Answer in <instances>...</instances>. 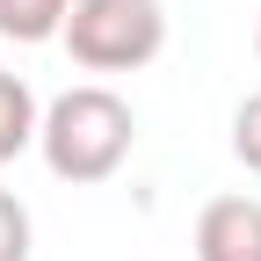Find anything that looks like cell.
Returning <instances> with one entry per match:
<instances>
[{"mask_svg": "<svg viewBox=\"0 0 261 261\" xmlns=\"http://www.w3.org/2000/svg\"><path fill=\"white\" fill-rule=\"evenodd\" d=\"M130 145H138V116H130V102H123L116 87H102V80L65 87L58 102L44 109V123H37L44 167L58 181H73V189L109 181L123 160H130Z\"/></svg>", "mask_w": 261, "mask_h": 261, "instance_id": "obj_1", "label": "cell"}, {"mask_svg": "<svg viewBox=\"0 0 261 261\" xmlns=\"http://www.w3.org/2000/svg\"><path fill=\"white\" fill-rule=\"evenodd\" d=\"M58 44L80 73H138L167 51V8L160 0H73Z\"/></svg>", "mask_w": 261, "mask_h": 261, "instance_id": "obj_2", "label": "cell"}, {"mask_svg": "<svg viewBox=\"0 0 261 261\" xmlns=\"http://www.w3.org/2000/svg\"><path fill=\"white\" fill-rule=\"evenodd\" d=\"M196 261H261V196H211L196 211Z\"/></svg>", "mask_w": 261, "mask_h": 261, "instance_id": "obj_3", "label": "cell"}, {"mask_svg": "<svg viewBox=\"0 0 261 261\" xmlns=\"http://www.w3.org/2000/svg\"><path fill=\"white\" fill-rule=\"evenodd\" d=\"M37 123H44V109H37V94H29V80L0 73V167L37 145Z\"/></svg>", "mask_w": 261, "mask_h": 261, "instance_id": "obj_4", "label": "cell"}, {"mask_svg": "<svg viewBox=\"0 0 261 261\" xmlns=\"http://www.w3.org/2000/svg\"><path fill=\"white\" fill-rule=\"evenodd\" d=\"M65 8L73 0H0V37L8 44H51L65 29Z\"/></svg>", "mask_w": 261, "mask_h": 261, "instance_id": "obj_5", "label": "cell"}, {"mask_svg": "<svg viewBox=\"0 0 261 261\" xmlns=\"http://www.w3.org/2000/svg\"><path fill=\"white\" fill-rule=\"evenodd\" d=\"M232 160L247 174H261V94H247V102L232 109Z\"/></svg>", "mask_w": 261, "mask_h": 261, "instance_id": "obj_6", "label": "cell"}, {"mask_svg": "<svg viewBox=\"0 0 261 261\" xmlns=\"http://www.w3.org/2000/svg\"><path fill=\"white\" fill-rule=\"evenodd\" d=\"M0 261H29V203L0 189Z\"/></svg>", "mask_w": 261, "mask_h": 261, "instance_id": "obj_7", "label": "cell"}, {"mask_svg": "<svg viewBox=\"0 0 261 261\" xmlns=\"http://www.w3.org/2000/svg\"><path fill=\"white\" fill-rule=\"evenodd\" d=\"M254 51H261V29H254Z\"/></svg>", "mask_w": 261, "mask_h": 261, "instance_id": "obj_8", "label": "cell"}]
</instances>
